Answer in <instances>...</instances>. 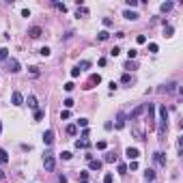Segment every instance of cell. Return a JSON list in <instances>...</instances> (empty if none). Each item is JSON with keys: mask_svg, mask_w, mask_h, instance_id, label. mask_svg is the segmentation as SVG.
Returning a JSON list of instances; mask_svg holds the SVG:
<instances>
[{"mask_svg": "<svg viewBox=\"0 0 183 183\" xmlns=\"http://www.w3.org/2000/svg\"><path fill=\"white\" fill-rule=\"evenodd\" d=\"M17 71H19V60L11 58L9 60V73H17Z\"/></svg>", "mask_w": 183, "mask_h": 183, "instance_id": "30bf717a", "label": "cell"}, {"mask_svg": "<svg viewBox=\"0 0 183 183\" xmlns=\"http://www.w3.org/2000/svg\"><path fill=\"white\" fill-rule=\"evenodd\" d=\"M142 112H145V106H138V108H136V110H134V112L129 114V121H136V119H138L140 114H142Z\"/></svg>", "mask_w": 183, "mask_h": 183, "instance_id": "4fadbf2b", "label": "cell"}, {"mask_svg": "<svg viewBox=\"0 0 183 183\" xmlns=\"http://www.w3.org/2000/svg\"><path fill=\"white\" fill-rule=\"evenodd\" d=\"M136 41L142 45V43H147V37H145V34H138V37H136Z\"/></svg>", "mask_w": 183, "mask_h": 183, "instance_id": "f35d334b", "label": "cell"}, {"mask_svg": "<svg viewBox=\"0 0 183 183\" xmlns=\"http://www.w3.org/2000/svg\"><path fill=\"white\" fill-rule=\"evenodd\" d=\"M69 116H71V112H69V110H63V112H60V119H63V121H67Z\"/></svg>", "mask_w": 183, "mask_h": 183, "instance_id": "8d00e7d4", "label": "cell"}, {"mask_svg": "<svg viewBox=\"0 0 183 183\" xmlns=\"http://www.w3.org/2000/svg\"><path fill=\"white\" fill-rule=\"evenodd\" d=\"M103 162H108V164H112V162H116V153H114V151H108V153L103 155Z\"/></svg>", "mask_w": 183, "mask_h": 183, "instance_id": "9a60e30c", "label": "cell"}, {"mask_svg": "<svg viewBox=\"0 0 183 183\" xmlns=\"http://www.w3.org/2000/svg\"><path fill=\"white\" fill-rule=\"evenodd\" d=\"M28 34H30V39H39L41 34H43V28H41V26H30Z\"/></svg>", "mask_w": 183, "mask_h": 183, "instance_id": "8992f818", "label": "cell"}, {"mask_svg": "<svg viewBox=\"0 0 183 183\" xmlns=\"http://www.w3.org/2000/svg\"><path fill=\"white\" fill-rule=\"evenodd\" d=\"M103 26H106V28H110V26H112V19H110V17H103Z\"/></svg>", "mask_w": 183, "mask_h": 183, "instance_id": "7bdbcfd3", "label": "cell"}, {"mask_svg": "<svg viewBox=\"0 0 183 183\" xmlns=\"http://www.w3.org/2000/svg\"><path fill=\"white\" fill-rule=\"evenodd\" d=\"M99 82H101V76H99V73H97V76H91V78H88V84H86V88H93L95 84H99Z\"/></svg>", "mask_w": 183, "mask_h": 183, "instance_id": "7c38bea8", "label": "cell"}, {"mask_svg": "<svg viewBox=\"0 0 183 183\" xmlns=\"http://www.w3.org/2000/svg\"><path fill=\"white\" fill-rule=\"evenodd\" d=\"M0 134H2V123H0Z\"/></svg>", "mask_w": 183, "mask_h": 183, "instance_id": "816d5d0a", "label": "cell"}, {"mask_svg": "<svg viewBox=\"0 0 183 183\" xmlns=\"http://www.w3.org/2000/svg\"><path fill=\"white\" fill-rule=\"evenodd\" d=\"M26 103H28V108H32V110H39V108H37V97H34V95H28Z\"/></svg>", "mask_w": 183, "mask_h": 183, "instance_id": "2e32d148", "label": "cell"}, {"mask_svg": "<svg viewBox=\"0 0 183 183\" xmlns=\"http://www.w3.org/2000/svg\"><path fill=\"white\" fill-rule=\"evenodd\" d=\"M174 86H177V82H168V84H164V86L159 88V93H172Z\"/></svg>", "mask_w": 183, "mask_h": 183, "instance_id": "5bb4252c", "label": "cell"}, {"mask_svg": "<svg viewBox=\"0 0 183 183\" xmlns=\"http://www.w3.org/2000/svg\"><path fill=\"white\" fill-rule=\"evenodd\" d=\"M63 88H65V91H67V93H71L73 88H76V84H73V82H67V84H65Z\"/></svg>", "mask_w": 183, "mask_h": 183, "instance_id": "836d02e7", "label": "cell"}, {"mask_svg": "<svg viewBox=\"0 0 183 183\" xmlns=\"http://www.w3.org/2000/svg\"><path fill=\"white\" fill-rule=\"evenodd\" d=\"M88 67H91V63H88V60H82V63H78V65H76V69H78L80 73H82V71H86Z\"/></svg>", "mask_w": 183, "mask_h": 183, "instance_id": "ffe728a7", "label": "cell"}, {"mask_svg": "<svg viewBox=\"0 0 183 183\" xmlns=\"http://www.w3.org/2000/svg\"><path fill=\"white\" fill-rule=\"evenodd\" d=\"M164 32H166V37H172L174 28H172V26H166V30H164Z\"/></svg>", "mask_w": 183, "mask_h": 183, "instance_id": "ab89813d", "label": "cell"}, {"mask_svg": "<svg viewBox=\"0 0 183 183\" xmlns=\"http://www.w3.org/2000/svg\"><path fill=\"white\" fill-rule=\"evenodd\" d=\"M78 76H80V71H78V69L73 67V69H71V78H78Z\"/></svg>", "mask_w": 183, "mask_h": 183, "instance_id": "c3c4849f", "label": "cell"}, {"mask_svg": "<svg viewBox=\"0 0 183 183\" xmlns=\"http://www.w3.org/2000/svg\"><path fill=\"white\" fill-rule=\"evenodd\" d=\"M125 69H127V71H134V69H136V63H134V60H127V63H125Z\"/></svg>", "mask_w": 183, "mask_h": 183, "instance_id": "f1b7e54d", "label": "cell"}, {"mask_svg": "<svg viewBox=\"0 0 183 183\" xmlns=\"http://www.w3.org/2000/svg\"><path fill=\"white\" fill-rule=\"evenodd\" d=\"M54 166H56V159H54V155H52V153H45V157H43V168L48 170V172H52Z\"/></svg>", "mask_w": 183, "mask_h": 183, "instance_id": "7a4b0ae2", "label": "cell"}, {"mask_svg": "<svg viewBox=\"0 0 183 183\" xmlns=\"http://www.w3.org/2000/svg\"><path fill=\"white\" fill-rule=\"evenodd\" d=\"M7 162H9V153L5 149H0V164H7Z\"/></svg>", "mask_w": 183, "mask_h": 183, "instance_id": "44dd1931", "label": "cell"}, {"mask_svg": "<svg viewBox=\"0 0 183 183\" xmlns=\"http://www.w3.org/2000/svg\"><path fill=\"white\" fill-rule=\"evenodd\" d=\"M153 159H155V164H157V166L166 168V155L162 153V151H155V153H153Z\"/></svg>", "mask_w": 183, "mask_h": 183, "instance_id": "277c9868", "label": "cell"}, {"mask_svg": "<svg viewBox=\"0 0 183 183\" xmlns=\"http://www.w3.org/2000/svg\"><path fill=\"white\" fill-rule=\"evenodd\" d=\"M145 179H147V183H153V179H155V170H153V168H147Z\"/></svg>", "mask_w": 183, "mask_h": 183, "instance_id": "ac0fdd59", "label": "cell"}, {"mask_svg": "<svg viewBox=\"0 0 183 183\" xmlns=\"http://www.w3.org/2000/svg\"><path fill=\"white\" fill-rule=\"evenodd\" d=\"M172 2H164V5H162V7H159V9H162V11H164V13H168V11H172Z\"/></svg>", "mask_w": 183, "mask_h": 183, "instance_id": "cb8c5ba5", "label": "cell"}, {"mask_svg": "<svg viewBox=\"0 0 183 183\" xmlns=\"http://www.w3.org/2000/svg\"><path fill=\"white\" fill-rule=\"evenodd\" d=\"M116 170H119V174H127V166L125 164H119V166H116Z\"/></svg>", "mask_w": 183, "mask_h": 183, "instance_id": "f546056e", "label": "cell"}, {"mask_svg": "<svg viewBox=\"0 0 183 183\" xmlns=\"http://www.w3.org/2000/svg\"><path fill=\"white\" fill-rule=\"evenodd\" d=\"M119 54H121V48H116V45H114V48L110 50V56H114V58H116Z\"/></svg>", "mask_w": 183, "mask_h": 183, "instance_id": "e575fe53", "label": "cell"}, {"mask_svg": "<svg viewBox=\"0 0 183 183\" xmlns=\"http://www.w3.org/2000/svg\"><path fill=\"white\" fill-rule=\"evenodd\" d=\"M123 17H125V19H131V22H134V19H138V17H140V15H138V13H136V11H129V9H127V11H125V13H123Z\"/></svg>", "mask_w": 183, "mask_h": 183, "instance_id": "e0dca14e", "label": "cell"}, {"mask_svg": "<svg viewBox=\"0 0 183 183\" xmlns=\"http://www.w3.org/2000/svg\"><path fill=\"white\" fill-rule=\"evenodd\" d=\"M125 155H127V159H129V162H136V159L140 157V151L136 149V147H129V149L125 151Z\"/></svg>", "mask_w": 183, "mask_h": 183, "instance_id": "5b68a950", "label": "cell"}, {"mask_svg": "<svg viewBox=\"0 0 183 183\" xmlns=\"http://www.w3.org/2000/svg\"><path fill=\"white\" fill-rule=\"evenodd\" d=\"M52 142H54V129L43 131V145H45V147H50Z\"/></svg>", "mask_w": 183, "mask_h": 183, "instance_id": "ba28073f", "label": "cell"}, {"mask_svg": "<svg viewBox=\"0 0 183 183\" xmlns=\"http://www.w3.org/2000/svg\"><path fill=\"white\" fill-rule=\"evenodd\" d=\"M9 58V50L7 48H0V60H7Z\"/></svg>", "mask_w": 183, "mask_h": 183, "instance_id": "484cf974", "label": "cell"}, {"mask_svg": "<svg viewBox=\"0 0 183 183\" xmlns=\"http://www.w3.org/2000/svg\"><path fill=\"white\" fill-rule=\"evenodd\" d=\"M43 119V110H34V121H41Z\"/></svg>", "mask_w": 183, "mask_h": 183, "instance_id": "d590c367", "label": "cell"}, {"mask_svg": "<svg viewBox=\"0 0 183 183\" xmlns=\"http://www.w3.org/2000/svg\"><path fill=\"white\" fill-rule=\"evenodd\" d=\"M103 183H112V174L106 172V177H103Z\"/></svg>", "mask_w": 183, "mask_h": 183, "instance_id": "ee69618b", "label": "cell"}, {"mask_svg": "<svg viewBox=\"0 0 183 183\" xmlns=\"http://www.w3.org/2000/svg\"><path fill=\"white\" fill-rule=\"evenodd\" d=\"M127 170H138V162H129V166H127Z\"/></svg>", "mask_w": 183, "mask_h": 183, "instance_id": "60d3db41", "label": "cell"}, {"mask_svg": "<svg viewBox=\"0 0 183 183\" xmlns=\"http://www.w3.org/2000/svg\"><path fill=\"white\" fill-rule=\"evenodd\" d=\"M157 50H159V48H157V43H149V52H151V54H155Z\"/></svg>", "mask_w": 183, "mask_h": 183, "instance_id": "74e56055", "label": "cell"}, {"mask_svg": "<svg viewBox=\"0 0 183 183\" xmlns=\"http://www.w3.org/2000/svg\"><path fill=\"white\" fill-rule=\"evenodd\" d=\"M125 121H127V116L123 114V112H119V114H116V123H114V127H116V129H123V127H125Z\"/></svg>", "mask_w": 183, "mask_h": 183, "instance_id": "52a82bcc", "label": "cell"}, {"mask_svg": "<svg viewBox=\"0 0 183 183\" xmlns=\"http://www.w3.org/2000/svg\"><path fill=\"white\" fill-rule=\"evenodd\" d=\"M97 149L103 151V149H106V142H103V140H99V142H97Z\"/></svg>", "mask_w": 183, "mask_h": 183, "instance_id": "bcb514c9", "label": "cell"}, {"mask_svg": "<svg viewBox=\"0 0 183 183\" xmlns=\"http://www.w3.org/2000/svg\"><path fill=\"white\" fill-rule=\"evenodd\" d=\"M54 7H56L58 11H63V13H67V5H63V2H54Z\"/></svg>", "mask_w": 183, "mask_h": 183, "instance_id": "83f0119b", "label": "cell"}, {"mask_svg": "<svg viewBox=\"0 0 183 183\" xmlns=\"http://www.w3.org/2000/svg\"><path fill=\"white\" fill-rule=\"evenodd\" d=\"M30 73H32V76H39V67H30Z\"/></svg>", "mask_w": 183, "mask_h": 183, "instance_id": "7dc6e473", "label": "cell"}, {"mask_svg": "<svg viewBox=\"0 0 183 183\" xmlns=\"http://www.w3.org/2000/svg\"><path fill=\"white\" fill-rule=\"evenodd\" d=\"M127 56H129V60H134V58L138 56V50H134V48H131L129 52H127Z\"/></svg>", "mask_w": 183, "mask_h": 183, "instance_id": "d6a6232c", "label": "cell"}, {"mask_svg": "<svg viewBox=\"0 0 183 183\" xmlns=\"http://www.w3.org/2000/svg\"><path fill=\"white\" fill-rule=\"evenodd\" d=\"M0 179H5V170L2 168H0Z\"/></svg>", "mask_w": 183, "mask_h": 183, "instance_id": "f907efd6", "label": "cell"}, {"mask_svg": "<svg viewBox=\"0 0 183 183\" xmlns=\"http://www.w3.org/2000/svg\"><path fill=\"white\" fill-rule=\"evenodd\" d=\"M11 103H13L15 108L24 106V95H22L19 91H13V95H11Z\"/></svg>", "mask_w": 183, "mask_h": 183, "instance_id": "3957f363", "label": "cell"}, {"mask_svg": "<svg viewBox=\"0 0 183 183\" xmlns=\"http://www.w3.org/2000/svg\"><path fill=\"white\" fill-rule=\"evenodd\" d=\"M157 112H159V129H157V136H159V140H164L166 129H168V110H166V106H159Z\"/></svg>", "mask_w": 183, "mask_h": 183, "instance_id": "6da1fadb", "label": "cell"}, {"mask_svg": "<svg viewBox=\"0 0 183 183\" xmlns=\"http://www.w3.org/2000/svg\"><path fill=\"white\" fill-rule=\"evenodd\" d=\"M67 134L69 136H76L78 134V125H73V123H71V125H67Z\"/></svg>", "mask_w": 183, "mask_h": 183, "instance_id": "7402d4cb", "label": "cell"}, {"mask_svg": "<svg viewBox=\"0 0 183 183\" xmlns=\"http://www.w3.org/2000/svg\"><path fill=\"white\" fill-rule=\"evenodd\" d=\"M80 15H82V17H86V15H88V9H86V7H78V17H80Z\"/></svg>", "mask_w": 183, "mask_h": 183, "instance_id": "4316f807", "label": "cell"}, {"mask_svg": "<svg viewBox=\"0 0 183 183\" xmlns=\"http://www.w3.org/2000/svg\"><path fill=\"white\" fill-rule=\"evenodd\" d=\"M78 125L86 129V127H88V119H78Z\"/></svg>", "mask_w": 183, "mask_h": 183, "instance_id": "1f68e13d", "label": "cell"}, {"mask_svg": "<svg viewBox=\"0 0 183 183\" xmlns=\"http://www.w3.org/2000/svg\"><path fill=\"white\" fill-rule=\"evenodd\" d=\"M58 183H67V177H65V174H60V177H58Z\"/></svg>", "mask_w": 183, "mask_h": 183, "instance_id": "681fc988", "label": "cell"}, {"mask_svg": "<svg viewBox=\"0 0 183 183\" xmlns=\"http://www.w3.org/2000/svg\"><path fill=\"white\" fill-rule=\"evenodd\" d=\"M127 7H131V9H134V7H138V0H127Z\"/></svg>", "mask_w": 183, "mask_h": 183, "instance_id": "f6af8a7d", "label": "cell"}, {"mask_svg": "<svg viewBox=\"0 0 183 183\" xmlns=\"http://www.w3.org/2000/svg\"><path fill=\"white\" fill-rule=\"evenodd\" d=\"M108 39H110V32H108V30H99V32H97V41H108Z\"/></svg>", "mask_w": 183, "mask_h": 183, "instance_id": "d6986e66", "label": "cell"}, {"mask_svg": "<svg viewBox=\"0 0 183 183\" xmlns=\"http://www.w3.org/2000/svg\"><path fill=\"white\" fill-rule=\"evenodd\" d=\"M73 103H76V101H73L71 97H67V99L63 101V106H65V110H69V108H73Z\"/></svg>", "mask_w": 183, "mask_h": 183, "instance_id": "603a6c76", "label": "cell"}, {"mask_svg": "<svg viewBox=\"0 0 183 183\" xmlns=\"http://www.w3.org/2000/svg\"><path fill=\"white\" fill-rule=\"evenodd\" d=\"M39 54H41V56H43V58H48L50 54H52V50H50L48 45H45V48H41V50H39Z\"/></svg>", "mask_w": 183, "mask_h": 183, "instance_id": "d4e9b609", "label": "cell"}, {"mask_svg": "<svg viewBox=\"0 0 183 183\" xmlns=\"http://www.w3.org/2000/svg\"><path fill=\"white\" fill-rule=\"evenodd\" d=\"M101 166H103L101 159H91V162H88V168L91 170H101Z\"/></svg>", "mask_w": 183, "mask_h": 183, "instance_id": "8fae6325", "label": "cell"}, {"mask_svg": "<svg viewBox=\"0 0 183 183\" xmlns=\"http://www.w3.org/2000/svg\"><path fill=\"white\" fill-rule=\"evenodd\" d=\"M121 82H123V84H129V82H131V76H129V73H123V78H121Z\"/></svg>", "mask_w": 183, "mask_h": 183, "instance_id": "4dcf8cb0", "label": "cell"}, {"mask_svg": "<svg viewBox=\"0 0 183 183\" xmlns=\"http://www.w3.org/2000/svg\"><path fill=\"white\" fill-rule=\"evenodd\" d=\"M60 157H63V159H71V157H73V155H71V153H69V151H63V153H60Z\"/></svg>", "mask_w": 183, "mask_h": 183, "instance_id": "b9f144b4", "label": "cell"}, {"mask_svg": "<svg viewBox=\"0 0 183 183\" xmlns=\"http://www.w3.org/2000/svg\"><path fill=\"white\" fill-rule=\"evenodd\" d=\"M76 149H91V142H88L86 138H80V140H76Z\"/></svg>", "mask_w": 183, "mask_h": 183, "instance_id": "9c48e42d", "label": "cell"}, {"mask_svg": "<svg viewBox=\"0 0 183 183\" xmlns=\"http://www.w3.org/2000/svg\"><path fill=\"white\" fill-rule=\"evenodd\" d=\"M80 183H88V181H80Z\"/></svg>", "mask_w": 183, "mask_h": 183, "instance_id": "f5cc1de1", "label": "cell"}]
</instances>
